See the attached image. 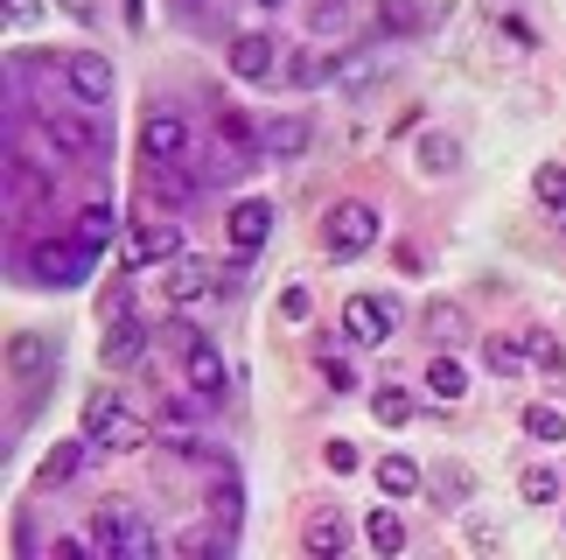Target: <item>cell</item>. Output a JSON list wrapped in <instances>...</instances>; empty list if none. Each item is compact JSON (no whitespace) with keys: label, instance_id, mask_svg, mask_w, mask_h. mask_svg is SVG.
Masks as SVG:
<instances>
[{"label":"cell","instance_id":"cell-24","mask_svg":"<svg viewBox=\"0 0 566 560\" xmlns=\"http://www.w3.org/2000/svg\"><path fill=\"white\" fill-rule=\"evenodd\" d=\"M140 351H147V330H140L134 315L105 330V364H140Z\"/></svg>","mask_w":566,"mask_h":560},{"label":"cell","instance_id":"cell-14","mask_svg":"<svg viewBox=\"0 0 566 560\" xmlns=\"http://www.w3.org/2000/svg\"><path fill=\"white\" fill-rule=\"evenodd\" d=\"M168 294H176V309L210 301V294H217V267L196 260V252H176V267H168Z\"/></svg>","mask_w":566,"mask_h":560},{"label":"cell","instance_id":"cell-45","mask_svg":"<svg viewBox=\"0 0 566 560\" xmlns=\"http://www.w3.org/2000/svg\"><path fill=\"white\" fill-rule=\"evenodd\" d=\"M259 8H287V0H259Z\"/></svg>","mask_w":566,"mask_h":560},{"label":"cell","instance_id":"cell-4","mask_svg":"<svg viewBox=\"0 0 566 560\" xmlns=\"http://www.w3.org/2000/svg\"><path fill=\"white\" fill-rule=\"evenodd\" d=\"M92 547L98 553H113V560H126V553H155V532H147V519L140 511H126V505H98L92 511Z\"/></svg>","mask_w":566,"mask_h":560},{"label":"cell","instance_id":"cell-33","mask_svg":"<svg viewBox=\"0 0 566 560\" xmlns=\"http://www.w3.org/2000/svg\"><path fill=\"white\" fill-rule=\"evenodd\" d=\"M525 435L532 442H566V414L559 406H525Z\"/></svg>","mask_w":566,"mask_h":560},{"label":"cell","instance_id":"cell-6","mask_svg":"<svg viewBox=\"0 0 566 560\" xmlns=\"http://www.w3.org/2000/svg\"><path fill=\"white\" fill-rule=\"evenodd\" d=\"M182 378H189V393H196V400H210V406L231 393V372H224V357H217V343H210V336H196L189 351H182Z\"/></svg>","mask_w":566,"mask_h":560},{"label":"cell","instance_id":"cell-18","mask_svg":"<svg viewBox=\"0 0 566 560\" xmlns=\"http://www.w3.org/2000/svg\"><path fill=\"white\" fill-rule=\"evenodd\" d=\"M287 77H294V92H315V84H336V77H343V56H329V50H294Z\"/></svg>","mask_w":566,"mask_h":560},{"label":"cell","instance_id":"cell-28","mask_svg":"<svg viewBox=\"0 0 566 560\" xmlns=\"http://www.w3.org/2000/svg\"><path fill=\"white\" fill-rule=\"evenodd\" d=\"M371 421L378 427H406L412 421V393H406V385H378V393H371Z\"/></svg>","mask_w":566,"mask_h":560},{"label":"cell","instance_id":"cell-11","mask_svg":"<svg viewBox=\"0 0 566 560\" xmlns=\"http://www.w3.org/2000/svg\"><path fill=\"white\" fill-rule=\"evenodd\" d=\"M273 56H280V42H273L266 29H245V35L231 42V77H245V84H266V77L280 71Z\"/></svg>","mask_w":566,"mask_h":560},{"label":"cell","instance_id":"cell-19","mask_svg":"<svg viewBox=\"0 0 566 560\" xmlns=\"http://www.w3.org/2000/svg\"><path fill=\"white\" fill-rule=\"evenodd\" d=\"M427 393H433V400H448V406H462V393H469L462 357H448V351L433 357V364H427Z\"/></svg>","mask_w":566,"mask_h":560},{"label":"cell","instance_id":"cell-16","mask_svg":"<svg viewBox=\"0 0 566 560\" xmlns=\"http://www.w3.org/2000/svg\"><path fill=\"white\" fill-rule=\"evenodd\" d=\"M92 435H77V442H56L50 456H42V469H35V490H56V484H71L77 469H84V456H92Z\"/></svg>","mask_w":566,"mask_h":560},{"label":"cell","instance_id":"cell-20","mask_svg":"<svg viewBox=\"0 0 566 560\" xmlns=\"http://www.w3.org/2000/svg\"><path fill=\"white\" fill-rule=\"evenodd\" d=\"M427 14H433L427 0H378V29H385V35H420Z\"/></svg>","mask_w":566,"mask_h":560},{"label":"cell","instance_id":"cell-27","mask_svg":"<svg viewBox=\"0 0 566 560\" xmlns=\"http://www.w3.org/2000/svg\"><path fill=\"white\" fill-rule=\"evenodd\" d=\"M378 490H385V498H412V490H420V463H412V456H385L378 463Z\"/></svg>","mask_w":566,"mask_h":560},{"label":"cell","instance_id":"cell-23","mask_svg":"<svg viewBox=\"0 0 566 560\" xmlns=\"http://www.w3.org/2000/svg\"><path fill=\"white\" fill-rule=\"evenodd\" d=\"M210 519H217V526H224V532H231L238 519H245V490H238V484H231V463H224V469H217V484H210Z\"/></svg>","mask_w":566,"mask_h":560},{"label":"cell","instance_id":"cell-43","mask_svg":"<svg viewBox=\"0 0 566 560\" xmlns=\"http://www.w3.org/2000/svg\"><path fill=\"white\" fill-rule=\"evenodd\" d=\"M469 547L475 553H496V526H469Z\"/></svg>","mask_w":566,"mask_h":560},{"label":"cell","instance_id":"cell-3","mask_svg":"<svg viewBox=\"0 0 566 560\" xmlns=\"http://www.w3.org/2000/svg\"><path fill=\"white\" fill-rule=\"evenodd\" d=\"M92 252L98 246H84V239H35L29 246V273L42 288H77V280L92 273Z\"/></svg>","mask_w":566,"mask_h":560},{"label":"cell","instance_id":"cell-25","mask_svg":"<svg viewBox=\"0 0 566 560\" xmlns=\"http://www.w3.org/2000/svg\"><path fill=\"white\" fill-rule=\"evenodd\" d=\"M462 168V141L454 134H427L420 141V176H454Z\"/></svg>","mask_w":566,"mask_h":560},{"label":"cell","instance_id":"cell-9","mask_svg":"<svg viewBox=\"0 0 566 560\" xmlns=\"http://www.w3.org/2000/svg\"><path fill=\"white\" fill-rule=\"evenodd\" d=\"M343 336L350 343H391V301H378V294H350L343 301Z\"/></svg>","mask_w":566,"mask_h":560},{"label":"cell","instance_id":"cell-22","mask_svg":"<svg viewBox=\"0 0 566 560\" xmlns=\"http://www.w3.org/2000/svg\"><path fill=\"white\" fill-rule=\"evenodd\" d=\"M433 498H441V505H454V511H462L469 498H475V477H469V463H433Z\"/></svg>","mask_w":566,"mask_h":560},{"label":"cell","instance_id":"cell-40","mask_svg":"<svg viewBox=\"0 0 566 560\" xmlns=\"http://www.w3.org/2000/svg\"><path fill=\"white\" fill-rule=\"evenodd\" d=\"M504 35H511V42H525V50H532V42H538V35H532V21H525V14H504Z\"/></svg>","mask_w":566,"mask_h":560},{"label":"cell","instance_id":"cell-44","mask_svg":"<svg viewBox=\"0 0 566 560\" xmlns=\"http://www.w3.org/2000/svg\"><path fill=\"white\" fill-rule=\"evenodd\" d=\"M176 8H189V14H203V8H210V0H176Z\"/></svg>","mask_w":566,"mask_h":560},{"label":"cell","instance_id":"cell-41","mask_svg":"<svg viewBox=\"0 0 566 560\" xmlns=\"http://www.w3.org/2000/svg\"><path fill=\"white\" fill-rule=\"evenodd\" d=\"M343 21H350V14H343L336 0H322V8H315V29H343Z\"/></svg>","mask_w":566,"mask_h":560},{"label":"cell","instance_id":"cell-1","mask_svg":"<svg viewBox=\"0 0 566 560\" xmlns=\"http://www.w3.org/2000/svg\"><path fill=\"white\" fill-rule=\"evenodd\" d=\"M84 435H92L98 448H140L147 442V421L119 393H92V400H84Z\"/></svg>","mask_w":566,"mask_h":560},{"label":"cell","instance_id":"cell-29","mask_svg":"<svg viewBox=\"0 0 566 560\" xmlns=\"http://www.w3.org/2000/svg\"><path fill=\"white\" fill-rule=\"evenodd\" d=\"M525 357L538 364V372H553V378H566V343H559L553 330H525Z\"/></svg>","mask_w":566,"mask_h":560},{"label":"cell","instance_id":"cell-31","mask_svg":"<svg viewBox=\"0 0 566 560\" xmlns=\"http://www.w3.org/2000/svg\"><path fill=\"white\" fill-rule=\"evenodd\" d=\"M462 330H469V322H462L454 301H433V309H427V336L441 343V351H448V343H462Z\"/></svg>","mask_w":566,"mask_h":560},{"label":"cell","instance_id":"cell-26","mask_svg":"<svg viewBox=\"0 0 566 560\" xmlns=\"http://www.w3.org/2000/svg\"><path fill=\"white\" fill-rule=\"evenodd\" d=\"M364 540H371L378 553H406V519H399L391 505H378L371 519H364Z\"/></svg>","mask_w":566,"mask_h":560},{"label":"cell","instance_id":"cell-2","mask_svg":"<svg viewBox=\"0 0 566 560\" xmlns=\"http://www.w3.org/2000/svg\"><path fill=\"white\" fill-rule=\"evenodd\" d=\"M322 246L336 252V260H364V252L378 246V210L371 204H329V218H322Z\"/></svg>","mask_w":566,"mask_h":560},{"label":"cell","instance_id":"cell-30","mask_svg":"<svg viewBox=\"0 0 566 560\" xmlns=\"http://www.w3.org/2000/svg\"><path fill=\"white\" fill-rule=\"evenodd\" d=\"M77 239H84V246H113V239H119V218H113V210H105V204L77 210Z\"/></svg>","mask_w":566,"mask_h":560},{"label":"cell","instance_id":"cell-34","mask_svg":"<svg viewBox=\"0 0 566 560\" xmlns=\"http://www.w3.org/2000/svg\"><path fill=\"white\" fill-rule=\"evenodd\" d=\"M517 490H525V505H553L559 498V477H553V469H525V477H517Z\"/></svg>","mask_w":566,"mask_h":560},{"label":"cell","instance_id":"cell-21","mask_svg":"<svg viewBox=\"0 0 566 560\" xmlns=\"http://www.w3.org/2000/svg\"><path fill=\"white\" fill-rule=\"evenodd\" d=\"M483 364H490V372L496 378H517V372H525V336H504V330H496V336H483Z\"/></svg>","mask_w":566,"mask_h":560},{"label":"cell","instance_id":"cell-17","mask_svg":"<svg viewBox=\"0 0 566 560\" xmlns=\"http://www.w3.org/2000/svg\"><path fill=\"white\" fill-rule=\"evenodd\" d=\"M259 141H266L273 162H294L301 147H308V113H280V120H266V134H259Z\"/></svg>","mask_w":566,"mask_h":560},{"label":"cell","instance_id":"cell-35","mask_svg":"<svg viewBox=\"0 0 566 560\" xmlns=\"http://www.w3.org/2000/svg\"><path fill=\"white\" fill-rule=\"evenodd\" d=\"M322 463H329L336 477H350V469H357V442H343V435H336V442H322Z\"/></svg>","mask_w":566,"mask_h":560},{"label":"cell","instance_id":"cell-39","mask_svg":"<svg viewBox=\"0 0 566 560\" xmlns=\"http://www.w3.org/2000/svg\"><path fill=\"white\" fill-rule=\"evenodd\" d=\"M224 141L245 155V147H252V120H245V113H224Z\"/></svg>","mask_w":566,"mask_h":560},{"label":"cell","instance_id":"cell-32","mask_svg":"<svg viewBox=\"0 0 566 560\" xmlns=\"http://www.w3.org/2000/svg\"><path fill=\"white\" fill-rule=\"evenodd\" d=\"M532 197L546 204V210H566V168H559V162H538V176H532Z\"/></svg>","mask_w":566,"mask_h":560},{"label":"cell","instance_id":"cell-13","mask_svg":"<svg viewBox=\"0 0 566 560\" xmlns=\"http://www.w3.org/2000/svg\"><path fill=\"white\" fill-rule=\"evenodd\" d=\"M176 252H182V231L176 225H147V231H134V239L119 246V267L140 273V267H155V260H176Z\"/></svg>","mask_w":566,"mask_h":560},{"label":"cell","instance_id":"cell-8","mask_svg":"<svg viewBox=\"0 0 566 560\" xmlns=\"http://www.w3.org/2000/svg\"><path fill=\"white\" fill-rule=\"evenodd\" d=\"M224 231H231V252H238V260H252V252L273 239V204H266V197H245V204H231Z\"/></svg>","mask_w":566,"mask_h":560},{"label":"cell","instance_id":"cell-37","mask_svg":"<svg viewBox=\"0 0 566 560\" xmlns=\"http://www.w3.org/2000/svg\"><path fill=\"white\" fill-rule=\"evenodd\" d=\"M280 315H287V322H308L315 315V294L308 288H287V294H280Z\"/></svg>","mask_w":566,"mask_h":560},{"label":"cell","instance_id":"cell-7","mask_svg":"<svg viewBox=\"0 0 566 560\" xmlns=\"http://www.w3.org/2000/svg\"><path fill=\"white\" fill-rule=\"evenodd\" d=\"M50 364H56V343L42 336V330L8 336V378H14V385H29V393H35V385L50 378Z\"/></svg>","mask_w":566,"mask_h":560},{"label":"cell","instance_id":"cell-12","mask_svg":"<svg viewBox=\"0 0 566 560\" xmlns=\"http://www.w3.org/2000/svg\"><path fill=\"white\" fill-rule=\"evenodd\" d=\"M140 155H147V162H182V155H189V120H182V113H147Z\"/></svg>","mask_w":566,"mask_h":560},{"label":"cell","instance_id":"cell-38","mask_svg":"<svg viewBox=\"0 0 566 560\" xmlns=\"http://www.w3.org/2000/svg\"><path fill=\"white\" fill-rule=\"evenodd\" d=\"M322 378H329L336 393H357V372H350V364H343V357H322Z\"/></svg>","mask_w":566,"mask_h":560},{"label":"cell","instance_id":"cell-10","mask_svg":"<svg viewBox=\"0 0 566 560\" xmlns=\"http://www.w3.org/2000/svg\"><path fill=\"white\" fill-rule=\"evenodd\" d=\"M42 134H50V147L56 155H98V126L84 120V113H71V105H56V113H42Z\"/></svg>","mask_w":566,"mask_h":560},{"label":"cell","instance_id":"cell-42","mask_svg":"<svg viewBox=\"0 0 566 560\" xmlns=\"http://www.w3.org/2000/svg\"><path fill=\"white\" fill-rule=\"evenodd\" d=\"M35 547H42V540H35V526H29V519H14V553H35Z\"/></svg>","mask_w":566,"mask_h":560},{"label":"cell","instance_id":"cell-36","mask_svg":"<svg viewBox=\"0 0 566 560\" xmlns=\"http://www.w3.org/2000/svg\"><path fill=\"white\" fill-rule=\"evenodd\" d=\"M0 14H8V29H35V21H42V0H0Z\"/></svg>","mask_w":566,"mask_h":560},{"label":"cell","instance_id":"cell-5","mask_svg":"<svg viewBox=\"0 0 566 560\" xmlns=\"http://www.w3.org/2000/svg\"><path fill=\"white\" fill-rule=\"evenodd\" d=\"M63 84H71V92L84 98V105H105L113 98V56H98V50H71L63 56Z\"/></svg>","mask_w":566,"mask_h":560},{"label":"cell","instance_id":"cell-15","mask_svg":"<svg viewBox=\"0 0 566 560\" xmlns=\"http://www.w3.org/2000/svg\"><path fill=\"white\" fill-rule=\"evenodd\" d=\"M301 547H308L315 560H336L343 547H350V519H343V511H336V505H322V511H315V519H308V526H301Z\"/></svg>","mask_w":566,"mask_h":560}]
</instances>
